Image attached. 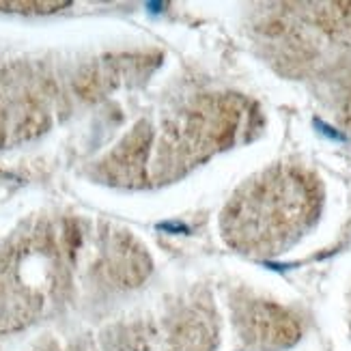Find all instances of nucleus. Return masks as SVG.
<instances>
[{
    "instance_id": "39448f33",
    "label": "nucleus",
    "mask_w": 351,
    "mask_h": 351,
    "mask_svg": "<svg viewBox=\"0 0 351 351\" xmlns=\"http://www.w3.org/2000/svg\"><path fill=\"white\" fill-rule=\"evenodd\" d=\"M322 205V183L311 171L278 164L246 181L228 198L220 213V235L241 254L271 258L311 231Z\"/></svg>"
},
{
    "instance_id": "0eeeda50",
    "label": "nucleus",
    "mask_w": 351,
    "mask_h": 351,
    "mask_svg": "<svg viewBox=\"0 0 351 351\" xmlns=\"http://www.w3.org/2000/svg\"><path fill=\"white\" fill-rule=\"evenodd\" d=\"M69 3H0V9L3 11H37V13H43V11H56L60 7H67Z\"/></svg>"
},
{
    "instance_id": "423d86ee",
    "label": "nucleus",
    "mask_w": 351,
    "mask_h": 351,
    "mask_svg": "<svg viewBox=\"0 0 351 351\" xmlns=\"http://www.w3.org/2000/svg\"><path fill=\"white\" fill-rule=\"evenodd\" d=\"M228 308L233 332L250 351H285L302 337L300 319L267 298L237 291L231 295Z\"/></svg>"
},
{
    "instance_id": "20e7f679",
    "label": "nucleus",
    "mask_w": 351,
    "mask_h": 351,
    "mask_svg": "<svg viewBox=\"0 0 351 351\" xmlns=\"http://www.w3.org/2000/svg\"><path fill=\"white\" fill-rule=\"evenodd\" d=\"M220 337L211 293L188 287L90 326L45 332L28 351H218Z\"/></svg>"
},
{
    "instance_id": "f257e3e1",
    "label": "nucleus",
    "mask_w": 351,
    "mask_h": 351,
    "mask_svg": "<svg viewBox=\"0 0 351 351\" xmlns=\"http://www.w3.org/2000/svg\"><path fill=\"white\" fill-rule=\"evenodd\" d=\"M151 256L132 233L84 216H39L0 241V337L141 291Z\"/></svg>"
},
{
    "instance_id": "6e6552de",
    "label": "nucleus",
    "mask_w": 351,
    "mask_h": 351,
    "mask_svg": "<svg viewBox=\"0 0 351 351\" xmlns=\"http://www.w3.org/2000/svg\"><path fill=\"white\" fill-rule=\"evenodd\" d=\"M341 117H343L345 123L351 128V78L345 80L343 97H341Z\"/></svg>"
},
{
    "instance_id": "7ed1b4c3",
    "label": "nucleus",
    "mask_w": 351,
    "mask_h": 351,
    "mask_svg": "<svg viewBox=\"0 0 351 351\" xmlns=\"http://www.w3.org/2000/svg\"><path fill=\"white\" fill-rule=\"evenodd\" d=\"M149 52L101 56H0V149L30 143L84 104L147 80Z\"/></svg>"
},
{
    "instance_id": "f03ea898",
    "label": "nucleus",
    "mask_w": 351,
    "mask_h": 351,
    "mask_svg": "<svg viewBox=\"0 0 351 351\" xmlns=\"http://www.w3.org/2000/svg\"><path fill=\"white\" fill-rule=\"evenodd\" d=\"M252 104L237 93H198L160 119L138 121L93 175L119 188H154L177 181L239 141L252 123Z\"/></svg>"
}]
</instances>
